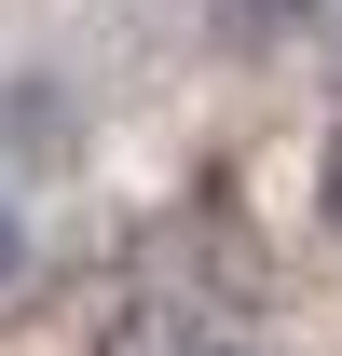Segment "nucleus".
<instances>
[{
	"instance_id": "obj_3",
	"label": "nucleus",
	"mask_w": 342,
	"mask_h": 356,
	"mask_svg": "<svg viewBox=\"0 0 342 356\" xmlns=\"http://www.w3.org/2000/svg\"><path fill=\"white\" fill-rule=\"evenodd\" d=\"M0 274H14V220H0Z\"/></svg>"
},
{
	"instance_id": "obj_1",
	"label": "nucleus",
	"mask_w": 342,
	"mask_h": 356,
	"mask_svg": "<svg viewBox=\"0 0 342 356\" xmlns=\"http://www.w3.org/2000/svg\"><path fill=\"white\" fill-rule=\"evenodd\" d=\"M219 14H233V28H288L301 0H219Z\"/></svg>"
},
{
	"instance_id": "obj_2",
	"label": "nucleus",
	"mask_w": 342,
	"mask_h": 356,
	"mask_svg": "<svg viewBox=\"0 0 342 356\" xmlns=\"http://www.w3.org/2000/svg\"><path fill=\"white\" fill-rule=\"evenodd\" d=\"M329 233H342V137H329Z\"/></svg>"
}]
</instances>
